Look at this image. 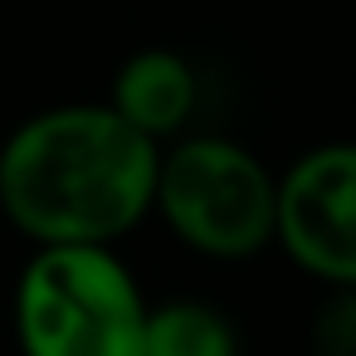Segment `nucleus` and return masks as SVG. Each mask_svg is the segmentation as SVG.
Listing matches in <instances>:
<instances>
[{"label": "nucleus", "instance_id": "423d86ee", "mask_svg": "<svg viewBox=\"0 0 356 356\" xmlns=\"http://www.w3.org/2000/svg\"><path fill=\"white\" fill-rule=\"evenodd\" d=\"M142 356H244L239 322L210 298L147 302Z\"/></svg>", "mask_w": 356, "mask_h": 356}, {"label": "nucleus", "instance_id": "f257e3e1", "mask_svg": "<svg viewBox=\"0 0 356 356\" xmlns=\"http://www.w3.org/2000/svg\"><path fill=\"white\" fill-rule=\"evenodd\" d=\"M156 156L103 98L40 108L0 142V215L30 244H118L152 215Z\"/></svg>", "mask_w": 356, "mask_h": 356}, {"label": "nucleus", "instance_id": "0eeeda50", "mask_svg": "<svg viewBox=\"0 0 356 356\" xmlns=\"http://www.w3.org/2000/svg\"><path fill=\"white\" fill-rule=\"evenodd\" d=\"M332 302L322 307V322L312 327V356H356V302L351 288H327Z\"/></svg>", "mask_w": 356, "mask_h": 356}, {"label": "nucleus", "instance_id": "f03ea898", "mask_svg": "<svg viewBox=\"0 0 356 356\" xmlns=\"http://www.w3.org/2000/svg\"><path fill=\"white\" fill-rule=\"evenodd\" d=\"M10 322L20 356H142L147 293L118 244H35Z\"/></svg>", "mask_w": 356, "mask_h": 356}, {"label": "nucleus", "instance_id": "20e7f679", "mask_svg": "<svg viewBox=\"0 0 356 356\" xmlns=\"http://www.w3.org/2000/svg\"><path fill=\"white\" fill-rule=\"evenodd\" d=\"M273 244L322 288L356 283V152L317 142L273 176Z\"/></svg>", "mask_w": 356, "mask_h": 356}, {"label": "nucleus", "instance_id": "7ed1b4c3", "mask_svg": "<svg viewBox=\"0 0 356 356\" xmlns=\"http://www.w3.org/2000/svg\"><path fill=\"white\" fill-rule=\"evenodd\" d=\"M273 166L225 132H181L156 156L152 215L166 234L215 264L273 249Z\"/></svg>", "mask_w": 356, "mask_h": 356}, {"label": "nucleus", "instance_id": "39448f33", "mask_svg": "<svg viewBox=\"0 0 356 356\" xmlns=\"http://www.w3.org/2000/svg\"><path fill=\"white\" fill-rule=\"evenodd\" d=\"M200 69L181 54V49H161V44H147L137 54H127L113 79H108V108L137 127L142 137H152L156 147H166L171 137L191 132L195 127V113H200Z\"/></svg>", "mask_w": 356, "mask_h": 356}]
</instances>
